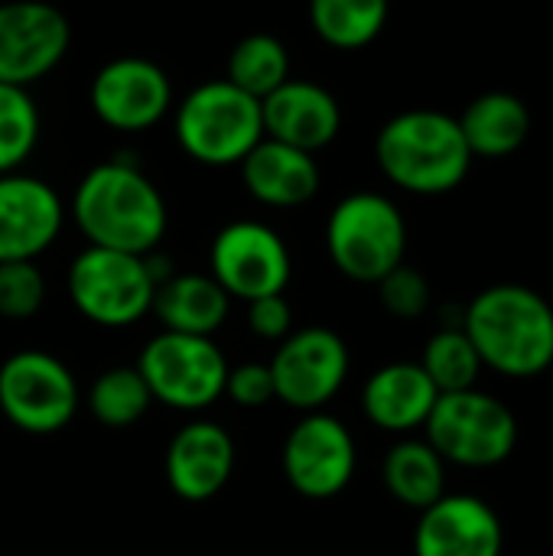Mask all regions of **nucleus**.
<instances>
[{"label": "nucleus", "instance_id": "31", "mask_svg": "<svg viewBox=\"0 0 553 556\" xmlns=\"http://www.w3.org/2000/svg\"><path fill=\"white\" fill-rule=\"evenodd\" d=\"M225 397L244 410H261L271 401H277L274 394V378L267 362H241V365H228V378H225Z\"/></svg>", "mask_w": 553, "mask_h": 556}, {"label": "nucleus", "instance_id": "10", "mask_svg": "<svg viewBox=\"0 0 553 556\" xmlns=\"http://www.w3.org/2000/svg\"><path fill=\"white\" fill-rule=\"evenodd\" d=\"M274 378V394L284 407L313 414L326 410L349 381L352 355L345 339L329 326L293 329L277 342L274 358L267 362Z\"/></svg>", "mask_w": 553, "mask_h": 556}, {"label": "nucleus", "instance_id": "19", "mask_svg": "<svg viewBox=\"0 0 553 556\" xmlns=\"http://www.w3.org/2000/svg\"><path fill=\"white\" fill-rule=\"evenodd\" d=\"M440 391L420 362H391L368 375L362 388V414L372 427L391 437H414L424 430Z\"/></svg>", "mask_w": 553, "mask_h": 556}, {"label": "nucleus", "instance_id": "24", "mask_svg": "<svg viewBox=\"0 0 553 556\" xmlns=\"http://www.w3.org/2000/svg\"><path fill=\"white\" fill-rule=\"evenodd\" d=\"M391 0H310L313 33L342 52L372 46L388 23Z\"/></svg>", "mask_w": 553, "mask_h": 556}, {"label": "nucleus", "instance_id": "4", "mask_svg": "<svg viewBox=\"0 0 553 556\" xmlns=\"http://www.w3.org/2000/svg\"><path fill=\"white\" fill-rule=\"evenodd\" d=\"M173 134L179 150L202 166H238L261 140V101L225 78L196 85L173 104Z\"/></svg>", "mask_w": 553, "mask_h": 556}, {"label": "nucleus", "instance_id": "3", "mask_svg": "<svg viewBox=\"0 0 553 556\" xmlns=\"http://www.w3.org/2000/svg\"><path fill=\"white\" fill-rule=\"evenodd\" d=\"M375 160L388 182L411 195H447L469 176L473 153L460 121L447 111H401L375 137Z\"/></svg>", "mask_w": 553, "mask_h": 556}, {"label": "nucleus", "instance_id": "15", "mask_svg": "<svg viewBox=\"0 0 553 556\" xmlns=\"http://www.w3.org/2000/svg\"><path fill=\"white\" fill-rule=\"evenodd\" d=\"M68 218L62 195L39 176L3 173L0 176V264L36 261L46 254Z\"/></svg>", "mask_w": 553, "mask_h": 556}, {"label": "nucleus", "instance_id": "25", "mask_svg": "<svg viewBox=\"0 0 553 556\" xmlns=\"http://www.w3.org/2000/svg\"><path fill=\"white\" fill-rule=\"evenodd\" d=\"M290 78V52L271 33H251L238 39L225 62V81L241 88L244 94L264 101Z\"/></svg>", "mask_w": 553, "mask_h": 556}, {"label": "nucleus", "instance_id": "13", "mask_svg": "<svg viewBox=\"0 0 553 556\" xmlns=\"http://www.w3.org/2000/svg\"><path fill=\"white\" fill-rule=\"evenodd\" d=\"M88 101L104 127L143 134L173 111L176 94L163 65L143 55H117L95 72Z\"/></svg>", "mask_w": 553, "mask_h": 556}, {"label": "nucleus", "instance_id": "28", "mask_svg": "<svg viewBox=\"0 0 553 556\" xmlns=\"http://www.w3.org/2000/svg\"><path fill=\"white\" fill-rule=\"evenodd\" d=\"M39 134L42 117L29 88L0 81V176L16 173L33 156Z\"/></svg>", "mask_w": 553, "mask_h": 556}, {"label": "nucleus", "instance_id": "23", "mask_svg": "<svg viewBox=\"0 0 553 556\" xmlns=\"http://www.w3.org/2000/svg\"><path fill=\"white\" fill-rule=\"evenodd\" d=\"M381 482L398 505L420 515L447 495V463L424 437H398L385 453Z\"/></svg>", "mask_w": 553, "mask_h": 556}, {"label": "nucleus", "instance_id": "17", "mask_svg": "<svg viewBox=\"0 0 553 556\" xmlns=\"http://www.w3.org/2000/svg\"><path fill=\"white\" fill-rule=\"evenodd\" d=\"M235 440L215 420H192L179 427L166 446L163 472L176 498L183 502H209L215 498L235 476Z\"/></svg>", "mask_w": 553, "mask_h": 556}, {"label": "nucleus", "instance_id": "21", "mask_svg": "<svg viewBox=\"0 0 553 556\" xmlns=\"http://www.w3.org/2000/svg\"><path fill=\"white\" fill-rule=\"evenodd\" d=\"M231 313V296L215 283L212 274H169L156 283L150 316L166 332L215 336Z\"/></svg>", "mask_w": 553, "mask_h": 556}, {"label": "nucleus", "instance_id": "16", "mask_svg": "<svg viewBox=\"0 0 553 556\" xmlns=\"http://www.w3.org/2000/svg\"><path fill=\"white\" fill-rule=\"evenodd\" d=\"M505 531L499 511L469 492L443 495L420 511L414 556H502Z\"/></svg>", "mask_w": 553, "mask_h": 556}, {"label": "nucleus", "instance_id": "11", "mask_svg": "<svg viewBox=\"0 0 553 556\" xmlns=\"http://www.w3.org/2000/svg\"><path fill=\"white\" fill-rule=\"evenodd\" d=\"M209 274L215 283L241 303L284 293L293 277V257L287 241L264 222H228L209 244Z\"/></svg>", "mask_w": 553, "mask_h": 556}, {"label": "nucleus", "instance_id": "22", "mask_svg": "<svg viewBox=\"0 0 553 556\" xmlns=\"http://www.w3.org/2000/svg\"><path fill=\"white\" fill-rule=\"evenodd\" d=\"M456 121L473 160H505L518 153L531 134V111L515 91H482Z\"/></svg>", "mask_w": 553, "mask_h": 556}, {"label": "nucleus", "instance_id": "12", "mask_svg": "<svg viewBox=\"0 0 553 556\" xmlns=\"http://www.w3.org/2000/svg\"><path fill=\"white\" fill-rule=\"evenodd\" d=\"M355 466L359 450L352 430L326 410L303 414L284 437L280 469L287 485L303 498L326 502L342 495L355 479Z\"/></svg>", "mask_w": 553, "mask_h": 556}, {"label": "nucleus", "instance_id": "32", "mask_svg": "<svg viewBox=\"0 0 553 556\" xmlns=\"http://www.w3.org/2000/svg\"><path fill=\"white\" fill-rule=\"evenodd\" d=\"M248 329L264 342H284L293 332V306L284 293L248 303Z\"/></svg>", "mask_w": 553, "mask_h": 556}, {"label": "nucleus", "instance_id": "20", "mask_svg": "<svg viewBox=\"0 0 553 556\" xmlns=\"http://www.w3.org/2000/svg\"><path fill=\"white\" fill-rule=\"evenodd\" d=\"M244 189L254 202L267 208H300L319 192V163L313 153L287 147L280 140L264 137L241 163Z\"/></svg>", "mask_w": 553, "mask_h": 556}, {"label": "nucleus", "instance_id": "29", "mask_svg": "<svg viewBox=\"0 0 553 556\" xmlns=\"http://www.w3.org/2000/svg\"><path fill=\"white\" fill-rule=\"evenodd\" d=\"M46 303V277L36 261L0 264V319H33Z\"/></svg>", "mask_w": 553, "mask_h": 556}, {"label": "nucleus", "instance_id": "1", "mask_svg": "<svg viewBox=\"0 0 553 556\" xmlns=\"http://www.w3.org/2000/svg\"><path fill=\"white\" fill-rule=\"evenodd\" d=\"M68 218L91 248L153 254L169 228L166 199L156 182L124 156L91 166L68 202Z\"/></svg>", "mask_w": 553, "mask_h": 556}, {"label": "nucleus", "instance_id": "30", "mask_svg": "<svg viewBox=\"0 0 553 556\" xmlns=\"http://www.w3.org/2000/svg\"><path fill=\"white\" fill-rule=\"evenodd\" d=\"M378 300H381V306L394 316V319H420L427 309H430V300H433V293H430V280L417 270V267H411V264H398L391 274H385L378 283Z\"/></svg>", "mask_w": 553, "mask_h": 556}, {"label": "nucleus", "instance_id": "27", "mask_svg": "<svg viewBox=\"0 0 553 556\" xmlns=\"http://www.w3.org/2000/svg\"><path fill=\"white\" fill-rule=\"evenodd\" d=\"M420 368L427 371V378L433 381V388L440 394L469 391L479 384V375L486 371L482 358H479L476 345L469 342V336L463 332V326H447V329L433 332L424 345Z\"/></svg>", "mask_w": 553, "mask_h": 556}, {"label": "nucleus", "instance_id": "6", "mask_svg": "<svg viewBox=\"0 0 553 556\" xmlns=\"http://www.w3.org/2000/svg\"><path fill=\"white\" fill-rule=\"evenodd\" d=\"M424 440L447 466L492 469L512 459L518 446V417L502 397L479 388L440 394L424 424Z\"/></svg>", "mask_w": 553, "mask_h": 556}, {"label": "nucleus", "instance_id": "7", "mask_svg": "<svg viewBox=\"0 0 553 556\" xmlns=\"http://www.w3.org/2000/svg\"><path fill=\"white\" fill-rule=\"evenodd\" d=\"M65 293L78 316L101 329H127L150 316L156 277L147 254L85 248L72 257Z\"/></svg>", "mask_w": 553, "mask_h": 556}, {"label": "nucleus", "instance_id": "14", "mask_svg": "<svg viewBox=\"0 0 553 556\" xmlns=\"http://www.w3.org/2000/svg\"><path fill=\"white\" fill-rule=\"evenodd\" d=\"M72 46V26L55 3H0V81L29 88L59 68Z\"/></svg>", "mask_w": 553, "mask_h": 556}, {"label": "nucleus", "instance_id": "2", "mask_svg": "<svg viewBox=\"0 0 553 556\" xmlns=\"http://www.w3.org/2000/svg\"><path fill=\"white\" fill-rule=\"evenodd\" d=\"M460 326L476 345L482 368L502 378L531 381L553 365V306L525 283L479 290Z\"/></svg>", "mask_w": 553, "mask_h": 556}, {"label": "nucleus", "instance_id": "9", "mask_svg": "<svg viewBox=\"0 0 553 556\" xmlns=\"http://www.w3.org/2000/svg\"><path fill=\"white\" fill-rule=\"evenodd\" d=\"M81 404L72 368L42 349H20L0 362V414L26 437L62 433Z\"/></svg>", "mask_w": 553, "mask_h": 556}, {"label": "nucleus", "instance_id": "8", "mask_svg": "<svg viewBox=\"0 0 553 556\" xmlns=\"http://www.w3.org/2000/svg\"><path fill=\"white\" fill-rule=\"evenodd\" d=\"M153 404L179 414H202L225 397L228 358L212 336H183L160 329L137 358Z\"/></svg>", "mask_w": 553, "mask_h": 556}, {"label": "nucleus", "instance_id": "26", "mask_svg": "<svg viewBox=\"0 0 553 556\" xmlns=\"http://www.w3.org/2000/svg\"><path fill=\"white\" fill-rule=\"evenodd\" d=\"M85 404L101 427L127 430L147 417V410L153 407V394L137 365H114L91 381Z\"/></svg>", "mask_w": 553, "mask_h": 556}, {"label": "nucleus", "instance_id": "5", "mask_svg": "<svg viewBox=\"0 0 553 556\" xmlns=\"http://www.w3.org/2000/svg\"><path fill=\"white\" fill-rule=\"evenodd\" d=\"M326 254L355 283H378L407 254V222L381 192H352L326 218Z\"/></svg>", "mask_w": 553, "mask_h": 556}, {"label": "nucleus", "instance_id": "18", "mask_svg": "<svg viewBox=\"0 0 553 556\" xmlns=\"http://www.w3.org/2000/svg\"><path fill=\"white\" fill-rule=\"evenodd\" d=\"M264 137L280 140L287 147L319 153L342 130V108L336 94L306 78H287L277 91L261 101Z\"/></svg>", "mask_w": 553, "mask_h": 556}]
</instances>
